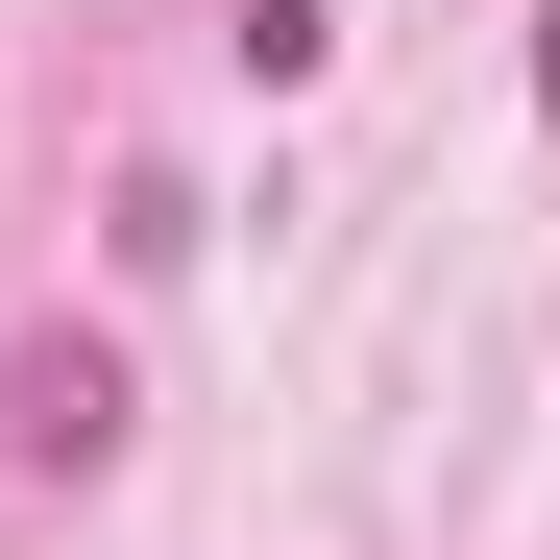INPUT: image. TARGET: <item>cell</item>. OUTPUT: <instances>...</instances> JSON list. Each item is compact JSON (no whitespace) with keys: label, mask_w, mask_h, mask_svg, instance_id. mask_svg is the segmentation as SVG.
<instances>
[{"label":"cell","mask_w":560,"mask_h":560,"mask_svg":"<svg viewBox=\"0 0 560 560\" xmlns=\"http://www.w3.org/2000/svg\"><path fill=\"white\" fill-rule=\"evenodd\" d=\"M0 463L98 488V463H122V341H73V317H25V341H0Z\"/></svg>","instance_id":"6da1fadb"},{"label":"cell","mask_w":560,"mask_h":560,"mask_svg":"<svg viewBox=\"0 0 560 560\" xmlns=\"http://www.w3.org/2000/svg\"><path fill=\"white\" fill-rule=\"evenodd\" d=\"M512 25H536V122H560V0H512Z\"/></svg>","instance_id":"7a4b0ae2"}]
</instances>
